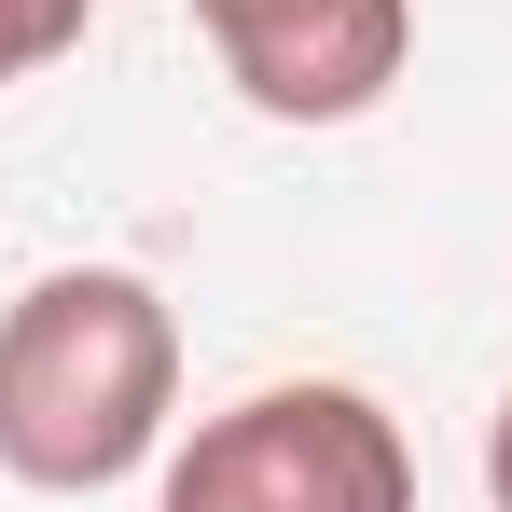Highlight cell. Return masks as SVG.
I'll return each instance as SVG.
<instances>
[{"label":"cell","mask_w":512,"mask_h":512,"mask_svg":"<svg viewBox=\"0 0 512 512\" xmlns=\"http://www.w3.org/2000/svg\"><path fill=\"white\" fill-rule=\"evenodd\" d=\"M97 0H0V84H28V70H56L70 42H84Z\"/></svg>","instance_id":"277c9868"},{"label":"cell","mask_w":512,"mask_h":512,"mask_svg":"<svg viewBox=\"0 0 512 512\" xmlns=\"http://www.w3.org/2000/svg\"><path fill=\"white\" fill-rule=\"evenodd\" d=\"M180 402V319L125 263H56L0 319V471L42 499H97L153 471Z\"/></svg>","instance_id":"6da1fadb"},{"label":"cell","mask_w":512,"mask_h":512,"mask_svg":"<svg viewBox=\"0 0 512 512\" xmlns=\"http://www.w3.org/2000/svg\"><path fill=\"white\" fill-rule=\"evenodd\" d=\"M153 512H416V443L388 402H360L333 374L250 388V402L194 416Z\"/></svg>","instance_id":"7a4b0ae2"},{"label":"cell","mask_w":512,"mask_h":512,"mask_svg":"<svg viewBox=\"0 0 512 512\" xmlns=\"http://www.w3.org/2000/svg\"><path fill=\"white\" fill-rule=\"evenodd\" d=\"M485 499L512 512V402H499V429H485Z\"/></svg>","instance_id":"5b68a950"},{"label":"cell","mask_w":512,"mask_h":512,"mask_svg":"<svg viewBox=\"0 0 512 512\" xmlns=\"http://www.w3.org/2000/svg\"><path fill=\"white\" fill-rule=\"evenodd\" d=\"M222 84L277 125H346L402 84L416 56V0H194Z\"/></svg>","instance_id":"3957f363"}]
</instances>
